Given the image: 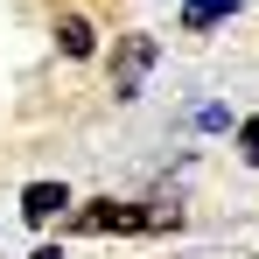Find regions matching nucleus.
I'll return each instance as SVG.
<instances>
[{
    "label": "nucleus",
    "mask_w": 259,
    "mask_h": 259,
    "mask_svg": "<svg viewBox=\"0 0 259 259\" xmlns=\"http://www.w3.org/2000/svg\"><path fill=\"white\" fill-rule=\"evenodd\" d=\"M154 56H161L154 35H119V49H112V98H140L147 70H154Z\"/></svg>",
    "instance_id": "obj_1"
},
{
    "label": "nucleus",
    "mask_w": 259,
    "mask_h": 259,
    "mask_svg": "<svg viewBox=\"0 0 259 259\" xmlns=\"http://www.w3.org/2000/svg\"><path fill=\"white\" fill-rule=\"evenodd\" d=\"M63 203H70V189H63V182H28V196H21V217H28V224H49Z\"/></svg>",
    "instance_id": "obj_2"
},
{
    "label": "nucleus",
    "mask_w": 259,
    "mask_h": 259,
    "mask_svg": "<svg viewBox=\"0 0 259 259\" xmlns=\"http://www.w3.org/2000/svg\"><path fill=\"white\" fill-rule=\"evenodd\" d=\"M245 0H189L182 7V28H217V21H231Z\"/></svg>",
    "instance_id": "obj_3"
},
{
    "label": "nucleus",
    "mask_w": 259,
    "mask_h": 259,
    "mask_svg": "<svg viewBox=\"0 0 259 259\" xmlns=\"http://www.w3.org/2000/svg\"><path fill=\"white\" fill-rule=\"evenodd\" d=\"M56 42H63V56H91V28L70 14V21H56Z\"/></svg>",
    "instance_id": "obj_4"
},
{
    "label": "nucleus",
    "mask_w": 259,
    "mask_h": 259,
    "mask_svg": "<svg viewBox=\"0 0 259 259\" xmlns=\"http://www.w3.org/2000/svg\"><path fill=\"white\" fill-rule=\"evenodd\" d=\"M238 154H245V161H252V168H259V112H252V119H245V126H238Z\"/></svg>",
    "instance_id": "obj_5"
},
{
    "label": "nucleus",
    "mask_w": 259,
    "mask_h": 259,
    "mask_svg": "<svg viewBox=\"0 0 259 259\" xmlns=\"http://www.w3.org/2000/svg\"><path fill=\"white\" fill-rule=\"evenodd\" d=\"M35 259H63V252H56V245H42V252H35Z\"/></svg>",
    "instance_id": "obj_6"
}]
</instances>
